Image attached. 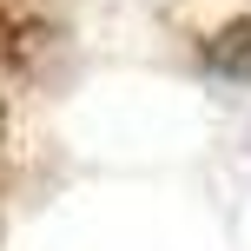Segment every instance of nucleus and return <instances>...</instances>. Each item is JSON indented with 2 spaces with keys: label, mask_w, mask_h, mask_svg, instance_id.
Returning <instances> with one entry per match:
<instances>
[{
  "label": "nucleus",
  "mask_w": 251,
  "mask_h": 251,
  "mask_svg": "<svg viewBox=\"0 0 251 251\" xmlns=\"http://www.w3.org/2000/svg\"><path fill=\"white\" fill-rule=\"evenodd\" d=\"M205 60H212L218 73H231V79H251V20L225 26V33H212V47H205Z\"/></svg>",
  "instance_id": "1"
}]
</instances>
